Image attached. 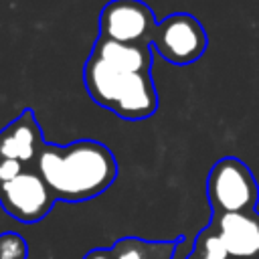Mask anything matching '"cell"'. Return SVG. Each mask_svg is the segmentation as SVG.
I'll use <instances>...</instances> for the list:
<instances>
[{
	"mask_svg": "<svg viewBox=\"0 0 259 259\" xmlns=\"http://www.w3.org/2000/svg\"><path fill=\"white\" fill-rule=\"evenodd\" d=\"M57 200L83 202L105 192L117 178L113 152L95 140H77L65 146L42 144L32 166Z\"/></svg>",
	"mask_w": 259,
	"mask_h": 259,
	"instance_id": "1",
	"label": "cell"
},
{
	"mask_svg": "<svg viewBox=\"0 0 259 259\" xmlns=\"http://www.w3.org/2000/svg\"><path fill=\"white\" fill-rule=\"evenodd\" d=\"M83 85L99 107L130 121L154 115L160 103L152 73L119 71L91 55L83 65Z\"/></svg>",
	"mask_w": 259,
	"mask_h": 259,
	"instance_id": "2",
	"label": "cell"
},
{
	"mask_svg": "<svg viewBox=\"0 0 259 259\" xmlns=\"http://www.w3.org/2000/svg\"><path fill=\"white\" fill-rule=\"evenodd\" d=\"M206 196L212 212H251L259 202V184L243 160L225 156L208 172Z\"/></svg>",
	"mask_w": 259,
	"mask_h": 259,
	"instance_id": "3",
	"label": "cell"
},
{
	"mask_svg": "<svg viewBox=\"0 0 259 259\" xmlns=\"http://www.w3.org/2000/svg\"><path fill=\"white\" fill-rule=\"evenodd\" d=\"M152 47L164 61L184 67L196 63L204 55L208 34L196 16L188 12H174L158 22Z\"/></svg>",
	"mask_w": 259,
	"mask_h": 259,
	"instance_id": "4",
	"label": "cell"
},
{
	"mask_svg": "<svg viewBox=\"0 0 259 259\" xmlns=\"http://www.w3.org/2000/svg\"><path fill=\"white\" fill-rule=\"evenodd\" d=\"M156 26L154 10L142 0H109L99 12V36L107 40L152 47Z\"/></svg>",
	"mask_w": 259,
	"mask_h": 259,
	"instance_id": "5",
	"label": "cell"
},
{
	"mask_svg": "<svg viewBox=\"0 0 259 259\" xmlns=\"http://www.w3.org/2000/svg\"><path fill=\"white\" fill-rule=\"evenodd\" d=\"M57 198L34 168H26L14 180L0 186V206L14 221L32 225L42 221L55 206Z\"/></svg>",
	"mask_w": 259,
	"mask_h": 259,
	"instance_id": "6",
	"label": "cell"
},
{
	"mask_svg": "<svg viewBox=\"0 0 259 259\" xmlns=\"http://www.w3.org/2000/svg\"><path fill=\"white\" fill-rule=\"evenodd\" d=\"M210 225L219 231L231 259H259V212H212Z\"/></svg>",
	"mask_w": 259,
	"mask_h": 259,
	"instance_id": "7",
	"label": "cell"
},
{
	"mask_svg": "<svg viewBox=\"0 0 259 259\" xmlns=\"http://www.w3.org/2000/svg\"><path fill=\"white\" fill-rule=\"evenodd\" d=\"M42 144V130L30 107L22 109L8 125L0 130V158L16 160L26 168L34 166Z\"/></svg>",
	"mask_w": 259,
	"mask_h": 259,
	"instance_id": "8",
	"label": "cell"
},
{
	"mask_svg": "<svg viewBox=\"0 0 259 259\" xmlns=\"http://www.w3.org/2000/svg\"><path fill=\"white\" fill-rule=\"evenodd\" d=\"M91 57L107 63L113 69L130 73H150L152 71V51L148 45L117 42L97 36L91 49Z\"/></svg>",
	"mask_w": 259,
	"mask_h": 259,
	"instance_id": "9",
	"label": "cell"
},
{
	"mask_svg": "<svg viewBox=\"0 0 259 259\" xmlns=\"http://www.w3.org/2000/svg\"><path fill=\"white\" fill-rule=\"evenodd\" d=\"M182 237L174 241H146L138 237H121L111 245L113 259H174Z\"/></svg>",
	"mask_w": 259,
	"mask_h": 259,
	"instance_id": "10",
	"label": "cell"
},
{
	"mask_svg": "<svg viewBox=\"0 0 259 259\" xmlns=\"http://www.w3.org/2000/svg\"><path fill=\"white\" fill-rule=\"evenodd\" d=\"M192 251L196 255H200L202 259H231V255H229V251H227L219 231L210 223L196 235Z\"/></svg>",
	"mask_w": 259,
	"mask_h": 259,
	"instance_id": "11",
	"label": "cell"
},
{
	"mask_svg": "<svg viewBox=\"0 0 259 259\" xmlns=\"http://www.w3.org/2000/svg\"><path fill=\"white\" fill-rule=\"evenodd\" d=\"M0 259H28V243L14 231L0 233Z\"/></svg>",
	"mask_w": 259,
	"mask_h": 259,
	"instance_id": "12",
	"label": "cell"
},
{
	"mask_svg": "<svg viewBox=\"0 0 259 259\" xmlns=\"http://www.w3.org/2000/svg\"><path fill=\"white\" fill-rule=\"evenodd\" d=\"M26 170L24 164L16 162V160H8V158H0V186L14 180L18 174H22Z\"/></svg>",
	"mask_w": 259,
	"mask_h": 259,
	"instance_id": "13",
	"label": "cell"
},
{
	"mask_svg": "<svg viewBox=\"0 0 259 259\" xmlns=\"http://www.w3.org/2000/svg\"><path fill=\"white\" fill-rule=\"evenodd\" d=\"M83 259H113V253H111V247H97V249H91L89 253H85Z\"/></svg>",
	"mask_w": 259,
	"mask_h": 259,
	"instance_id": "14",
	"label": "cell"
},
{
	"mask_svg": "<svg viewBox=\"0 0 259 259\" xmlns=\"http://www.w3.org/2000/svg\"><path fill=\"white\" fill-rule=\"evenodd\" d=\"M186 259H202V257H200V255H196V253H194V251H190V253H188V257H186Z\"/></svg>",
	"mask_w": 259,
	"mask_h": 259,
	"instance_id": "15",
	"label": "cell"
}]
</instances>
